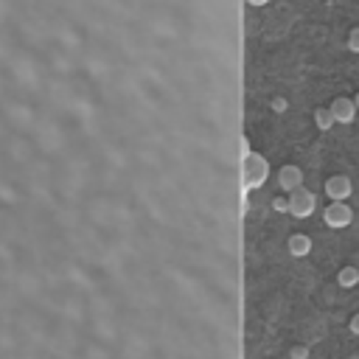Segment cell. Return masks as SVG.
<instances>
[{
    "label": "cell",
    "instance_id": "1",
    "mask_svg": "<svg viewBox=\"0 0 359 359\" xmlns=\"http://www.w3.org/2000/svg\"><path fill=\"white\" fill-rule=\"evenodd\" d=\"M266 174H269V163L266 157H261L258 151H247L244 157V180L250 188H261L266 182Z\"/></svg>",
    "mask_w": 359,
    "mask_h": 359
},
{
    "label": "cell",
    "instance_id": "2",
    "mask_svg": "<svg viewBox=\"0 0 359 359\" xmlns=\"http://www.w3.org/2000/svg\"><path fill=\"white\" fill-rule=\"evenodd\" d=\"M323 222H325L328 227H334V230L348 227V224L353 222V210H351L348 202H331V205H325V210H323Z\"/></svg>",
    "mask_w": 359,
    "mask_h": 359
},
{
    "label": "cell",
    "instance_id": "3",
    "mask_svg": "<svg viewBox=\"0 0 359 359\" xmlns=\"http://www.w3.org/2000/svg\"><path fill=\"white\" fill-rule=\"evenodd\" d=\"M314 210V194L309 191V188H294L292 194H289V213L292 216H297V219H303V216H309Z\"/></svg>",
    "mask_w": 359,
    "mask_h": 359
},
{
    "label": "cell",
    "instance_id": "4",
    "mask_svg": "<svg viewBox=\"0 0 359 359\" xmlns=\"http://www.w3.org/2000/svg\"><path fill=\"white\" fill-rule=\"evenodd\" d=\"M351 191H353V185H351V177H348V174H334V177L325 180V196H328L331 202L348 199Z\"/></svg>",
    "mask_w": 359,
    "mask_h": 359
},
{
    "label": "cell",
    "instance_id": "5",
    "mask_svg": "<svg viewBox=\"0 0 359 359\" xmlns=\"http://www.w3.org/2000/svg\"><path fill=\"white\" fill-rule=\"evenodd\" d=\"M328 109L334 112V121H337V123H351V121H353V115L359 112V109H356V104H353L348 95H339V98H334Z\"/></svg>",
    "mask_w": 359,
    "mask_h": 359
},
{
    "label": "cell",
    "instance_id": "6",
    "mask_svg": "<svg viewBox=\"0 0 359 359\" xmlns=\"http://www.w3.org/2000/svg\"><path fill=\"white\" fill-rule=\"evenodd\" d=\"M278 182H280L283 191L292 194L294 188L303 185V171H300L297 165H280V171H278Z\"/></svg>",
    "mask_w": 359,
    "mask_h": 359
},
{
    "label": "cell",
    "instance_id": "7",
    "mask_svg": "<svg viewBox=\"0 0 359 359\" xmlns=\"http://www.w3.org/2000/svg\"><path fill=\"white\" fill-rule=\"evenodd\" d=\"M289 252L294 255V258H303V255H309L311 252V238L309 236H303V233H294L292 238H289Z\"/></svg>",
    "mask_w": 359,
    "mask_h": 359
},
{
    "label": "cell",
    "instance_id": "8",
    "mask_svg": "<svg viewBox=\"0 0 359 359\" xmlns=\"http://www.w3.org/2000/svg\"><path fill=\"white\" fill-rule=\"evenodd\" d=\"M314 123H317V126H320V129L325 132V129H331V126H334L337 121H334V112H331L328 107H320V109L314 112Z\"/></svg>",
    "mask_w": 359,
    "mask_h": 359
},
{
    "label": "cell",
    "instance_id": "9",
    "mask_svg": "<svg viewBox=\"0 0 359 359\" xmlns=\"http://www.w3.org/2000/svg\"><path fill=\"white\" fill-rule=\"evenodd\" d=\"M337 280H339V286H356L359 283V269L356 266H342Z\"/></svg>",
    "mask_w": 359,
    "mask_h": 359
},
{
    "label": "cell",
    "instance_id": "10",
    "mask_svg": "<svg viewBox=\"0 0 359 359\" xmlns=\"http://www.w3.org/2000/svg\"><path fill=\"white\" fill-rule=\"evenodd\" d=\"M272 210L289 213V196H275V199H272Z\"/></svg>",
    "mask_w": 359,
    "mask_h": 359
},
{
    "label": "cell",
    "instance_id": "11",
    "mask_svg": "<svg viewBox=\"0 0 359 359\" xmlns=\"http://www.w3.org/2000/svg\"><path fill=\"white\" fill-rule=\"evenodd\" d=\"M289 359H309V348L306 345H292Z\"/></svg>",
    "mask_w": 359,
    "mask_h": 359
},
{
    "label": "cell",
    "instance_id": "12",
    "mask_svg": "<svg viewBox=\"0 0 359 359\" xmlns=\"http://www.w3.org/2000/svg\"><path fill=\"white\" fill-rule=\"evenodd\" d=\"M348 48H351L353 53H359V28H353V31L348 34Z\"/></svg>",
    "mask_w": 359,
    "mask_h": 359
},
{
    "label": "cell",
    "instance_id": "13",
    "mask_svg": "<svg viewBox=\"0 0 359 359\" xmlns=\"http://www.w3.org/2000/svg\"><path fill=\"white\" fill-rule=\"evenodd\" d=\"M348 331H351L353 337H359V311H356V314L348 320Z\"/></svg>",
    "mask_w": 359,
    "mask_h": 359
},
{
    "label": "cell",
    "instance_id": "14",
    "mask_svg": "<svg viewBox=\"0 0 359 359\" xmlns=\"http://www.w3.org/2000/svg\"><path fill=\"white\" fill-rule=\"evenodd\" d=\"M272 107H275V109H286V101H283V98H275Z\"/></svg>",
    "mask_w": 359,
    "mask_h": 359
},
{
    "label": "cell",
    "instance_id": "15",
    "mask_svg": "<svg viewBox=\"0 0 359 359\" xmlns=\"http://www.w3.org/2000/svg\"><path fill=\"white\" fill-rule=\"evenodd\" d=\"M252 6H264V3H269V0H250Z\"/></svg>",
    "mask_w": 359,
    "mask_h": 359
},
{
    "label": "cell",
    "instance_id": "16",
    "mask_svg": "<svg viewBox=\"0 0 359 359\" xmlns=\"http://www.w3.org/2000/svg\"><path fill=\"white\" fill-rule=\"evenodd\" d=\"M353 104H356V109H359V93H356V98H353Z\"/></svg>",
    "mask_w": 359,
    "mask_h": 359
}]
</instances>
